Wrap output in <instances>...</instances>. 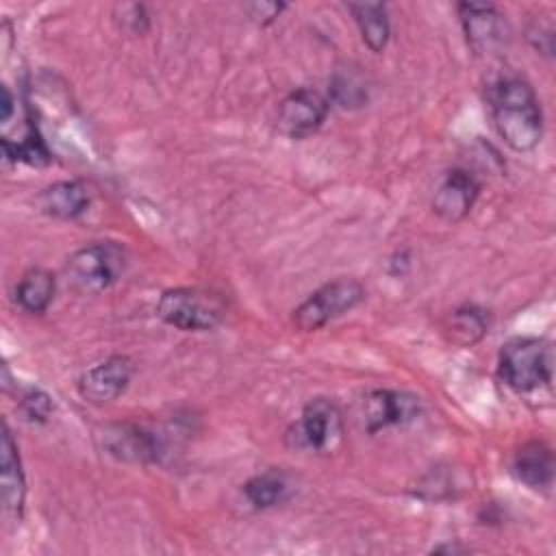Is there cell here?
<instances>
[{"instance_id":"1","label":"cell","mask_w":556,"mask_h":556,"mask_svg":"<svg viewBox=\"0 0 556 556\" xmlns=\"http://www.w3.org/2000/svg\"><path fill=\"white\" fill-rule=\"evenodd\" d=\"M497 135L515 152H530L543 137V113L532 85L517 76L500 78L489 89Z\"/></svg>"},{"instance_id":"2","label":"cell","mask_w":556,"mask_h":556,"mask_svg":"<svg viewBox=\"0 0 556 556\" xmlns=\"http://www.w3.org/2000/svg\"><path fill=\"white\" fill-rule=\"evenodd\" d=\"M497 376L517 393H530L552 380V348L539 337H513L500 350Z\"/></svg>"},{"instance_id":"3","label":"cell","mask_w":556,"mask_h":556,"mask_svg":"<svg viewBox=\"0 0 556 556\" xmlns=\"http://www.w3.org/2000/svg\"><path fill=\"white\" fill-rule=\"evenodd\" d=\"M156 315L178 330L202 332L213 330L226 315L224 300L198 287H176L161 293L156 302Z\"/></svg>"},{"instance_id":"4","label":"cell","mask_w":556,"mask_h":556,"mask_svg":"<svg viewBox=\"0 0 556 556\" xmlns=\"http://www.w3.org/2000/svg\"><path fill=\"white\" fill-rule=\"evenodd\" d=\"M343 434L339 406L328 397H315L304 404L298 421L285 432V443L298 452H332Z\"/></svg>"},{"instance_id":"5","label":"cell","mask_w":556,"mask_h":556,"mask_svg":"<svg viewBox=\"0 0 556 556\" xmlns=\"http://www.w3.org/2000/svg\"><path fill=\"white\" fill-rule=\"evenodd\" d=\"M365 300V287L354 278H337L313 291L298 308H293V326L302 332L324 328L328 321L345 315Z\"/></svg>"},{"instance_id":"6","label":"cell","mask_w":556,"mask_h":556,"mask_svg":"<svg viewBox=\"0 0 556 556\" xmlns=\"http://www.w3.org/2000/svg\"><path fill=\"white\" fill-rule=\"evenodd\" d=\"M124 271V252L111 241L89 243L76 250L65 263V276L78 293H102Z\"/></svg>"},{"instance_id":"7","label":"cell","mask_w":556,"mask_h":556,"mask_svg":"<svg viewBox=\"0 0 556 556\" xmlns=\"http://www.w3.org/2000/svg\"><path fill=\"white\" fill-rule=\"evenodd\" d=\"M330 111V100L311 87H300L278 104L276 128L289 139H306L321 128Z\"/></svg>"},{"instance_id":"8","label":"cell","mask_w":556,"mask_h":556,"mask_svg":"<svg viewBox=\"0 0 556 556\" xmlns=\"http://www.w3.org/2000/svg\"><path fill=\"white\" fill-rule=\"evenodd\" d=\"M419 413V397L395 389H374L361 402V421L369 434H376L391 426L408 424Z\"/></svg>"},{"instance_id":"9","label":"cell","mask_w":556,"mask_h":556,"mask_svg":"<svg viewBox=\"0 0 556 556\" xmlns=\"http://www.w3.org/2000/svg\"><path fill=\"white\" fill-rule=\"evenodd\" d=\"M132 374L135 365L128 356H109L80 374L78 393L89 404L113 402L126 391V387L132 380Z\"/></svg>"},{"instance_id":"10","label":"cell","mask_w":556,"mask_h":556,"mask_svg":"<svg viewBox=\"0 0 556 556\" xmlns=\"http://www.w3.org/2000/svg\"><path fill=\"white\" fill-rule=\"evenodd\" d=\"M460 24L469 48L476 54H486L500 48L506 39V22L493 4L484 2H460Z\"/></svg>"},{"instance_id":"11","label":"cell","mask_w":556,"mask_h":556,"mask_svg":"<svg viewBox=\"0 0 556 556\" xmlns=\"http://www.w3.org/2000/svg\"><path fill=\"white\" fill-rule=\"evenodd\" d=\"M480 195V182L463 167L450 169L432 198V211L445 222H460L476 204Z\"/></svg>"},{"instance_id":"12","label":"cell","mask_w":556,"mask_h":556,"mask_svg":"<svg viewBox=\"0 0 556 556\" xmlns=\"http://www.w3.org/2000/svg\"><path fill=\"white\" fill-rule=\"evenodd\" d=\"M102 447L126 463H152L156 460L159 445L156 439L135 424H113L104 428Z\"/></svg>"},{"instance_id":"13","label":"cell","mask_w":556,"mask_h":556,"mask_svg":"<svg viewBox=\"0 0 556 556\" xmlns=\"http://www.w3.org/2000/svg\"><path fill=\"white\" fill-rule=\"evenodd\" d=\"M0 486H2V506L11 517H20L24 510L26 497V480L17 454V445L9 426H2L0 441Z\"/></svg>"},{"instance_id":"14","label":"cell","mask_w":556,"mask_h":556,"mask_svg":"<svg viewBox=\"0 0 556 556\" xmlns=\"http://www.w3.org/2000/svg\"><path fill=\"white\" fill-rule=\"evenodd\" d=\"M513 476L528 489L545 491L554 482V454L543 441H530L515 452Z\"/></svg>"},{"instance_id":"15","label":"cell","mask_w":556,"mask_h":556,"mask_svg":"<svg viewBox=\"0 0 556 556\" xmlns=\"http://www.w3.org/2000/svg\"><path fill=\"white\" fill-rule=\"evenodd\" d=\"M37 206L50 217L76 219L89 206V191L78 180H59L41 189L37 195Z\"/></svg>"},{"instance_id":"16","label":"cell","mask_w":556,"mask_h":556,"mask_svg":"<svg viewBox=\"0 0 556 556\" xmlns=\"http://www.w3.org/2000/svg\"><path fill=\"white\" fill-rule=\"evenodd\" d=\"M348 11L352 13L365 46L371 52H382L391 35L387 7L382 2H350Z\"/></svg>"},{"instance_id":"17","label":"cell","mask_w":556,"mask_h":556,"mask_svg":"<svg viewBox=\"0 0 556 556\" xmlns=\"http://www.w3.org/2000/svg\"><path fill=\"white\" fill-rule=\"evenodd\" d=\"M54 291H56L54 274L43 267H33L20 278L15 287V302L26 313H33V315L43 313L50 306Z\"/></svg>"},{"instance_id":"18","label":"cell","mask_w":556,"mask_h":556,"mask_svg":"<svg viewBox=\"0 0 556 556\" xmlns=\"http://www.w3.org/2000/svg\"><path fill=\"white\" fill-rule=\"evenodd\" d=\"M489 321H486V313L476 306V304H460L458 308H454L450 313L447 319V332L450 339L460 345V348H471L473 343H478L484 334H486Z\"/></svg>"},{"instance_id":"19","label":"cell","mask_w":556,"mask_h":556,"mask_svg":"<svg viewBox=\"0 0 556 556\" xmlns=\"http://www.w3.org/2000/svg\"><path fill=\"white\" fill-rule=\"evenodd\" d=\"M287 478L276 469H267L245 480L241 493L254 508H271L287 497Z\"/></svg>"},{"instance_id":"20","label":"cell","mask_w":556,"mask_h":556,"mask_svg":"<svg viewBox=\"0 0 556 556\" xmlns=\"http://www.w3.org/2000/svg\"><path fill=\"white\" fill-rule=\"evenodd\" d=\"M328 100L341 109H358L367 102V85L356 70L341 67L330 78Z\"/></svg>"},{"instance_id":"21","label":"cell","mask_w":556,"mask_h":556,"mask_svg":"<svg viewBox=\"0 0 556 556\" xmlns=\"http://www.w3.org/2000/svg\"><path fill=\"white\" fill-rule=\"evenodd\" d=\"M52 408H54V404H52L50 395L41 389H28L20 400V410L30 424L48 421L52 415Z\"/></svg>"},{"instance_id":"22","label":"cell","mask_w":556,"mask_h":556,"mask_svg":"<svg viewBox=\"0 0 556 556\" xmlns=\"http://www.w3.org/2000/svg\"><path fill=\"white\" fill-rule=\"evenodd\" d=\"M115 17L117 22L128 28L130 33H146L150 26V17L143 4L130 2V4H117L115 7Z\"/></svg>"},{"instance_id":"23","label":"cell","mask_w":556,"mask_h":556,"mask_svg":"<svg viewBox=\"0 0 556 556\" xmlns=\"http://www.w3.org/2000/svg\"><path fill=\"white\" fill-rule=\"evenodd\" d=\"M287 9L285 2H248L243 11L254 20L256 24H269L274 22L282 11Z\"/></svg>"},{"instance_id":"24","label":"cell","mask_w":556,"mask_h":556,"mask_svg":"<svg viewBox=\"0 0 556 556\" xmlns=\"http://www.w3.org/2000/svg\"><path fill=\"white\" fill-rule=\"evenodd\" d=\"M13 96H11V91H9V87L7 85H2V115H0V119H2V124H7L9 119H11V115H13Z\"/></svg>"},{"instance_id":"25","label":"cell","mask_w":556,"mask_h":556,"mask_svg":"<svg viewBox=\"0 0 556 556\" xmlns=\"http://www.w3.org/2000/svg\"><path fill=\"white\" fill-rule=\"evenodd\" d=\"M391 265H397V269L393 271L395 276H397V274H404V271H406V267L410 265V261H408V254H406V252H397V254L393 256Z\"/></svg>"}]
</instances>
